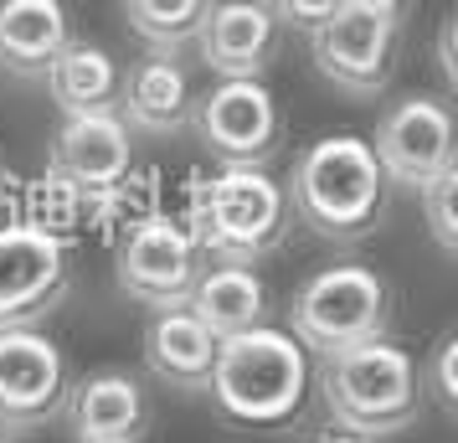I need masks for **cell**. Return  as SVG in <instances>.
<instances>
[{"label":"cell","mask_w":458,"mask_h":443,"mask_svg":"<svg viewBox=\"0 0 458 443\" xmlns=\"http://www.w3.org/2000/svg\"><path fill=\"white\" fill-rule=\"evenodd\" d=\"M289 211L325 243H366L386 211V175L366 140L325 134L293 160Z\"/></svg>","instance_id":"6da1fadb"},{"label":"cell","mask_w":458,"mask_h":443,"mask_svg":"<svg viewBox=\"0 0 458 443\" xmlns=\"http://www.w3.org/2000/svg\"><path fill=\"white\" fill-rule=\"evenodd\" d=\"M0 443H21V439H11V433H0Z\"/></svg>","instance_id":"83f0119b"},{"label":"cell","mask_w":458,"mask_h":443,"mask_svg":"<svg viewBox=\"0 0 458 443\" xmlns=\"http://www.w3.org/2000/svg\"><path fill=\"white\" fill-rule=\"evenodd\" d=\"M207 5L211 0H124V16L149 52H181L196 42Z\"/></svg>","instance_id":"ffe728a7"},{"label":"cell","mask_w":458,"mask_h":443,"mask_svg":"<svg viewBox=\"0 0 458 443\" xmlns=\"http://www.w3.org/2000/svg\"><path fill=\"white\" fill-rule=\"evenodd\" d=\"M63 413L78 443H140L149 433V397L124 366H104L72 381Z\"/></svg>","instance_id":"5bb4252c"},{"label":"cell","mask_w":458,"mask_h":443,"mask_svg":"<svg viewBox=\"0 0 458 443\" xmlns=\"http://www.w3.org/2000/svg\"><path fill=\"white\" fill-rule=\"evenodd\" d=\"M114 278L134 304L155 310H181L191 284L201 278V243L191 237L186 222H175L165 211H155L145 222H134L119 243Z\"/></svg>","instance_id":"8992f818"},{"label":"cell","mask_w":458,"mask_h":443,"mask_svg":"<svg viewBox=\"0 0 458 443\" xmlns=\"http://www.w3.org/2000/svg\"><path fill=\"white\" fill-rule=\"evenodd\" d=\"M186 227L201 243V253L252 268V263H263L268 253L284 248V237L293 227V211H289L284 186L268 181V170L227 166L222 175L196 186Z\"/></svg>","instance_id":"277c9868"},{"label":"cell","mask_w":458,"mask_h":443,"mask_svg":"<svg viewBox=\"0 0 458 443\" xmlns=\"http://www.w3.org/2000/svg\"><path fill=\"white\" fill-rule=\"evenodd\" d=\"M88 222V196L72 181H63L57 170H47L37 186L26 191V222L21 227H31V233H42L52 237V243H63L67 248V237L78 233Z\"/></svg>","instance_id":"44dd1931"},{"label":"cell","mask_w":458,"mask_h":443,"mask_svg":"<svg viewBox=\"0 0 458 443\" xmlns=\"http://www.w3.org/2000/svg\"><path fill=\"white\" fill-rule=\"evenodd\" d=\"M52 104L63 108V119H78V114H119V83L124 72L108 57L104 47L93 42H72L52 57V67L42 72Z\"/></svg>","instance_id":"d6986e66"},{"label":"cell","mask_w":458,"mask_h":443,"mask_svg":"<svg viewBox=\"0 0 458 443\" xmlns=\"http://www.w3.org/2000/svg\"><path fill=\"white\" fill-rule=\"evenodd\" d=\"M211 361H216V336L201 319L181 310H155L145 325V366L155 381H165L175 392H207Z\"/></svg>","instance_id":"2e32d148"},{"label":"cell","mask_w":458,"mask_h":443,"mask_svg":"<svg viewBox=\"0 0 458 443\" xmlns=\"http://www.w3.org/2000/svg\"><path fill=\"white\" fill-rule=\"evenodd\" d=\"M417 196H422L428 233H433L437 253L454 258V253H458V166H448L443 175H433V181L417 191Z\"/></svg>","instance_id":"7402d4cb"},{"label":"cell","mask_w":458,"mask_h":443,"mask_svg":"<svg viewBox=\"0 0 458 443\" xmlns=\"http://www.w3.org/2000/svg\"><path fill=\"white\" fill-rule=\"evenodd\" d=\"M325 443H371V439H355V433H335V439H325Z\"/></svg>","instance_id":"4316f807"},{"label":"cell","mask_w":458,"mask_h":443,"mask_svg":"<svg viewBox=\"0 0 458 443\" xmlns=\"http://www.w3.org/2000/svg\"><path fill=\"white\" fill-rule=\"evenodd\" d=\"M437 72H443V83L458 88V57H454V16H443L437 26Z\"/></svg>","instance_id":"d4e9b609"},{"label":"cell","mask_w":458,"mask_h":443,"mask_svg":"<svg viewBox=\"0 0 458 443\" xmlns=\"http://www.w3.org/2000/svg\"><path fill=\"white\" fill-rule=\"evenodd\" d=\"M278 16L268 0H211L196 47L216 78H263L278 52Z\"/></svg>","instance_id":"4fadbf2b"},{"label":"cell","mask_w":458,"mask_h":443,"mask_svg":"<svg viewBox=\"0 0 458 443\" xmlns=\"http://www.w3.org/2000/svg\"><path fill=\"white\" fill-rule=\"evenodd\" d=\"M63 181L88 196V217H93V201L108 196V191L134 170V140H129V124L119 114H78V119H63L57 129V145H52V166Z\"/></svg>","instance_id":"7c38bea8"},{"label":"cell","mask_w":458,"mask_h":443,"mask_svg":"<svg viewBox=\"0 0 458 443\" xmlns=\"http://www.w3.org/2000/svg\"><path fill=\"white\" fill-rule=\"evenodd\" d=\"M191 119H196L201 145L222 166L263 170L284 145V119H278V104L263 88V78H222L207 98H196Z\"/></svg>","instance_id":"ba28073f"},{"label":"cell","mask_w":458,"mask_h":443,"mask_svg":"<svg viewBox=\"0 0 458 443\" xmlns=\"http://www.w3.org/2000/svg\"><path fill=\"white\" fill-rule=\"evenodd\" d=\"M186 310L216 340H227L252 330V325H268V289L242 263H216V268H201V278L191 284Z\"/></svg>","instance_id":"ac0fdd59"},{"label":"cell","mask_w":458,"mask_h":443,"mask_svg":"<svg viewBox=\"0 0 458 443\" xmlns=\"http://www.w3.org/2000/svg\"><path fill=\"white\" fill-rule=\"evenodd\" d=\"M67 37L63 0H0V72L42 78Z\"/></svg>","instance_id":"e0dca14e"},{"label":"cell","mask_w":458,"mask_h":443,"mask_svg":"<svg viewBox=\"0 0 458 443\" xmlns=\"http://www.w3.org/2000/svg\"><path fill=\"white\" fill-rule=\"evenodd\" d=\"M67 294V248L31 227H0V330L37 325Z\"/></svg>","instance_id":"8fae6325"},{"label":"cell","mask_w":458,"mask_h":443,"mask_svg":"<svg viewBox=\"0 0 458 443\" xmlns=\"http://www.w3.org/2000/svg\"><path fill=\"white\" fill-rule=\"evenodd\" d=\"M417 381L433 392L443 418H458V330H443V336L433 340L428 361L417 366Z\"/></svg>","instance_id":"603a6c76"},{"label":"cell","mask_w":458,"mask_h":443,"mask_svg":"<svg viewBox=\"0 0 458 443\" xmlns=\"http://www.w3.org/2000/svg\"><path fill=\"white\" fill-rule=\"evenodd\" d=\"M191 78L175 52H149L145 63L119 83V119L145 134H181L191 124Z\"/></svg>","instance_id":"9a60e30c"},{"label":"cell","mask_w":458,"mask_h":443,"mask_svg":"<svg viewBox=\"0 0 458 443\" xmlns=\"http://www.w3.org/2000/svg\"><path fill=\"white\" fill-rule=\"evenodd\" d=\"M289 336L319 356H335L360 340H381L392 330V289L376 268L330 263L304 278V289L289 304Z\"/></svg>","instance_id":"5b68a950"},{"label":"cell","mask_w":458,"mask_h":443,"mask_svg":"<svg viewBox=\"0 0 458 443\" xmlns=\"http://www.w3.org/2000/svg\"><path fill=\"white\" fill-rule=\"evenodd\" d=\"M376 155V166L396 186L422 191L433 175H443L448 166H458L454 155V114L443 98H402L381 114L376 140H366Z\"/></svg>","instance_id":"30bf717a"},{"label":"cell","mask_w":458,"mask_h":443,"mask_svg":"<svg viewBox=\"0 0 458 443\" xmlns=\"http://www.w3.org/2000/svg\"><path fill=\"white\" fill-rule=\"evenodd\" d=\"M67 356L52 336L37 325H11L0 330V428L11 439L37 433L63 418L67 402Z\"/></svg>","instance_id":"52a82bcc"},{"label":"cell","mask_w":458,"mask_h":443,"mask_svg":"<svg viewBox=\"0 0 458 443\" xmlns=\"http://www.w3.org/2000/svg\"><path fill=\"white\" fill-rule=\"evenodd\" d=\"M351 5H360V11H376V16H396L407 0H351Z\"/></svg>","instance_id":"484cf974"},{"label":"cell","mask_w":458,"mask_h":443,"mask_svg":"<svg viewBox=\"0 0 458 443\" xmlns=\"http://www.w3.org/2000/svg\"><path fill=\"white\" fill-rule=\"evenodd\" d=\"M207 392L222 407V418L248 428H284L299 418L310 392V351L289 330L252 325L242 336L216 340Z\"/></svg>","instance_id":"7a4b0ae2"},{"label":"cell","mask_w":458,"mask_h":443,"mask_svg":"<svg viewBox=\"0 0 458 443\" xmlns=\"http://www.w3.org/2000/svg\"><path fill=\"white\" fill-rule=\"evenodd\" d=\"M310 52L325 83L351 98H376L392 83L396 67V16H376L345 0L335 16H325L310 31Z\"/></svg>","instance_id":"9c48e42d"},{"label":"cell","mask_w":458,"mask_h":443,"mask_svg":"<svg viewBox=\"0 0 458 443\" xmlns=\"http://www.w3.org/2000/svg\"><path fill=\"white\" fill-rule=\"evenodd\" d=\"M273 16H278V26H299V31H314V26L325 21V16H335L345 0H268Z\"/></svg>","instance_id":"cb8c5ba5"},{"label":"cell","mask_w":458,"mask_h":443,"mask_svg":"<svg viewBox=\"0 0 458 443\" xmlns=\"http://www.w3.org/2000/svg\"><path fill=\"white\" fill-rule=\"evenodd\" d=\"M319 397H325L340 433H355V439L402 433L422 407L417 361L386 336L345 345V351L319 361Z\"/></svg>","instance_id":"3957f363"}]
</instances>
